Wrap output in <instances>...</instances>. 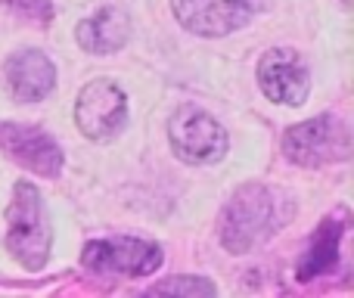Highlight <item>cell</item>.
Here are the masks:
<instances>
[{
    "label": "cell",
    "mask_w": 354,
    "mask_h": 298,
    "mask_svg": "<svg viewBox=\"0 0 354 298\" xmlns=\"http://www.w3.org/2000/svg\"><path fill=\"white\" fill-rule=\"evenodd\" d=\"M342 233H345V224L336 218H326L324 224L314 230L311 243H308L305 255H301V261H299V280L301 283L336 270L339 249H342Z\"/></svg>",
    "instance_id": "obj_12"
},
{
    "label": "cell",
    "mask_w": 354,
    "mask_h": 298,
    "mask_svg": "<svg viewBox=\"0 0 354 298\" xmlns=\"http://www.w3.org/2000/svg\"><path fill=\"white\" fill-rule=\"evenodd\" d=\"M280 230L277 196L264 183H243L224 205L218 221L221 245L230 255H249Z\"/></svg>",
    "instance_id": "obj_1"
},
{
    "label": "cell",
    "mask_w": 354,
    "mask_h": 298,
    "mask_svg": "<svg viewBox=\"0 0 354 298\" xmlns=\"http://www.w3.org/2000/svg\"><path fill=\"white\" fill-rule=\"evenodd\" d=\"M342 3H351V0H342Z\"/></svg>",
    "instance_id": "obj_15"
},
{
    "label": "cell",
    "mask_w": 354,
    "mask_h": 298,
    "mask_svg": "<svg viewBox=\"0 0 354 298\" xmlns=\"http://www.w3.org/2000/svg\"><path fill=\"white\" fill-rule=\"evenodd\" d=\"M75 41H78V47L84 53H93V56L118 53L131 41V16L122 6H100L93 16L78 22Z\"/></svg>",
    "instance_id": "obj_11"
},
{
    "label": "cell",
    "mask_w": 354,
    "mask_h": 298,
    "mask_svg": "<svg viewBox=\"0 0 354 298\" xmlns=\"http://www.w3.org/2000/svg\"><path fill=\"white\" fill-rule=\"evenodd\" d=\"M50 245L53 230L47 224L41 189L31 180H19L6 205V249L25 270H41L50 258Z\"/></svg>",
    "instance_id": "obj_2"
},
{
    "label": "cell",
    "mask_w": 354,
    "mask_h": 298,
    "mask_svg": "<svg viewBox=\"0 0 354 298\" xmlns=\"http://www.w3.org/2000/svg\"><path fill=\"white\" fill-rule=\"evenodd\" d=\"M0 149H6L25 171L56 177L62 171V149L47 131L16 122H0Z\"/></svg>",
    "instance_id": "obj_9"
},
{
    "label": "cell",
    "mask_w": 354,
    "mask_h": 298,
    "mask_svg": "<svg viewBox=\"0 0 354 298\" xmlns=\"http://www.w3.org/2000/svg\"><path fill=\"white\" fill-rule=\"evenodd\" d=\"M6 6H10L19 19H31V22H37V25H50L56 16L53 0H6Z\"/></svg>",
    "instance_id": "obj_14"
},
{
    "label": "cell",
    "mask_w": 354,
    "mask_h": 298,
    "mask_svg": "<svg viewBox=\"0 0 354 298\" xmlns=\"http://www.w3.org/2000/svg\"><path fill=\"white\" fill-rule=\"evenodd\" d=\"M165 255L156 243L137 236L91 239L81 249V268L100 277H149L162 268Z\"/></svg>",
    "instance_id": "obj_5"
},
{
    "label": "cell",
    "mask_w": 354,
    "mask_h": 298,
    "mask_svg": "<svg viewBox=\"0 0 354 298\" xmlns=\"http://www.w3.org/2000/svg\"><path fill=\"white\" fill-rule=\"evenodd\" d=\"M258 87L280 106H301L311 93V75L292 47H274L258 62Z\"/></svg>",
    "instance_id": "obj_8"
},
{
    "label": "cell",
    "mask_w": 354,
    "mask_h": 298,
    "mask_svg": "<svg viewBox=\"0 0 354 298\" xmlns=\"http://www.w3.org/2000/svg\"><path fill=\"white\" fill-rule=\"evenodd\" d=\"M75 124L87 140L106 143L118 137L128 124V97L118 84L97 78L81 87L75 100Z\"/></svg>",
    "instance_id": "obj_6"
},
{
    "label": "cell",
    "mask_w": 354,
    "mask_h": 298,
    "mask_svg": "<svg viewBox=\"0 0 354 298\" xmlns=\"http://www.w3.org/2000/svg\"><path fill=\"white\" fill-rule=\"evenodd\" d=\"M268 6V0H171L174 19L199 37L239 31Z\"/></svg>",
    "instance_id": "obj_7"
},
{
    "label": "cell",
    "mask_w": 354,
    "mask_h": 298,
    "mask_svg": "<svg viewBox=\"0 0 354 298\" xmlns=\"http://www.w3.org/2000/svg\"><path fill=\"white\" fill-rule=\"evenodd\" d=\"M212 280L205 277H171V280H162L153 286V295H177V298H205V295H214Z\"/></svg>",
    "instance_id": "obj_13"
},
{
    "label": "cell",
    "mask_w": 354,
    "mask_h": 298,
    "mask_svg": "<svg viewBox=\"0 0 354 298\" xmlns=\"http://www.w3.org/2000/svg\"><path fill=\"white\" fill-rule=\"evenodd\" d=\"M3 75L10 93L19 103H37V100H47L56 91V66L50 62L47 53L35 47L12 50L3 62Z\"/></svg>",
    "instance_id": "obj_10"
},
{
    "label": "cell",
    "mask_w": 354,
    "mask_h": 298,
    "mask_svg": "<svg viewBox=\"0 0 354 298\" xmlns=\"http://www.w3.org/2000/svg\"><path fill=\"white\" fill-rule=\"evenodd\" d=\"M283 152L289 162L301 168H324V165L345 162L351 156V131L336 115L308 118L283 134Z\"/></svg>",
    "instance_id": "obj_3"
},
{
    "label": "cell",
    "mask_w": 354,
    "mask_h": 298,
    "mask_svg": "<svg viewBox=\"0 0 354 298\" xmlns=\"http://www.w3.org/2000/svg\"><path fill=\"white\" fill-rule=\"evenodd\" d=\"M168 140L174 156L187 165H214L230 149L224 124L199 106H180L174 112L168 122Z\"/></svg>",
    "instance_id": "obj_4"
}]
</instances>
